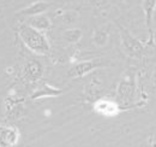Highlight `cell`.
Listing matches in <instances>:
<instances>
[{
    "label": "cell",
    "instance_id": "cell-16",
    "mask_svg": "<svg viewBox=\"0 0 156 147\" xmlns=\"http://www.w3.org/2000/svg\"><path fill=\"white\" fill-rule=\"evenodd\" d=\"M149 142H150V146L151 147H156V136H154L153 139H150Z\"/></svg>",
    "mask_w": 156,
    "mask_h": 147
},
{
    "label": "cell",
    "instance_id": "cell-9",
    "mask_svg": "<svg viewBox=\"0 0 156 147\" xmlns=\"http://www.w3.org/2000/svg\"><path fill=\"white\" fill-rule=\"evenodd\" d=\"M29 25L37 29L40 32L42 30H47L51 28V19L48 18L47 16H35V17H31L29 21Z\"/></svg>",
    "mask_w": 156,
    "mask_h": 147
},
{
    "label": "cell",
    "instance_id": "cell-1",
    "mask_svg": "<svg viewBox=\"0 0 156 147\" xmlns=\"http://www.w3.org/2000/svg\"><path fill=\"white\" fill-rule=\"evenodd\" d=\"M20 37L23 43L34 53L40 55H47L51 50L47 37L37 29L30 25H22L20 28Z\"/></svg>",
    "mask_w": 156,
    "mask_h": 147
},
{
    "label": "cell",
    "instance_id": "cell-15",
    "mask_svg": "<svg viewBox=\"0 0 156 147\" xmlns=\"http://www.w3.org/2000/svg\"><path fill=\"white\" fill-rule=\"evenodd\" d=\"M89 2L95 7H102L107 4V0H89Z\"/></svg>",
    "mask_w": 156,
    "mask_h": 147
},
{
    "label": "cell",
    "instance_id": "cell-11",
    "mask_svg": "<svg viewBox=\"0 0 156 147\" xmlns=\"http://www.w3.org/2000/svg\"><path fill=\"white\" fill-rule=\"evenodd\" d=\"M118 95L121 100H130L133 95V86L130 82H120L118 87Z\"/></svg>",
    "mask_w": 156,
    "mask_h": 147
},
{
    "label": "cell",
    "instance_id": "cell-13",
    "mask_svg": "<svg viewBox=\"0 0 156 147\" xmlns=\"http://www.w3.org/2000/svg\"><path fill=\"white\" fill-rule=\"evenodd\" d=\"M93 42L96 46H105L108 42V33L103 29H98L94 33L93 36Z\"/></svg>",
    "mask_w": 156,
    "mask_h": 147
},
{
    "label": "cell",
    "instance_id": "cell-10",
    "mask_svg": "<svg viewBox=\"0 0 156 147\" xmlns=\"http://www.w3.org/2000/svg\"><path fill=\"white\" fill-rule=\"evenodd\" d=\"M156 10V0H143V11L145 15V23L149 28L153 21V16Z\"/></svg>",
    "mask_w": 156,
    "mask_h": 147
},
{
    "label": "cell",
    "instance_id": "cell-8",
    "mask_svg": "<svg viewBox=\"0 0 156 147\" xmlns=\"http://www.w3.org/2000/svg\"><path fill=\"white\" fill-rule=\"evenodd\" d=\"M59 94H61V91L58 88H54L47 83L42 85L39 89H36L35 92L33 93L31 99H41V98H48V96H57Z\"/></svg>",
    "mask_w": 156,
    "mask_h": 147
},
{
    "label": "cell",
    "instance_id": "cell-4",
    "mask_svg": "<svg viewBox=\"0 0 156 147\" xmlns=\"http://www.w3.org/2000/svg\"><path fill=\"white\" fill-rule=\"evenodd\" d=\"M94 110L100 115L112 117V116H117L120 112V107L114 101L102 99V100H98L96 103H94Z\"/></svg>",
    "mask_w": 156,
    "mask_h": 147
},
{
    "label": "cell",
    "instance_id": "cell-12",
    "mask_svg": "<svg viewBox=\"0 0 156 147\" xmlns=\"http://www.w3.org/2000/svg\"><path fill=\"white\" fill-rule=\"evenodd\" d=\"M82 35H83L82 29H79V28H70L64 33V39L70 43H76L80 40Z\"/></svg>",
    "mask_w": 156,
    "mask_h": 147
},
{
    "label": "cell",
    "instance_id": "cell-2",
    "mask_svg": "<svg viewBox=\"0 0 156 147\" xmlns=\"http://www.w3.org/2000/svg\"><path fill=\"white\" fill-rule=\"evenodd\" d=\"M121 46H122L124 51L131 57L140 55V52L143 51L142 43L132 36L130 33H127L125 29H121Z\"/></svg>",
    "mask_w": 156,
    "mask_h": 147
},
{
    "label": "cell",
    "instance_id": "cell-7",
    "mask_svg": "<svg viewBox=\"0 0 156 147\" xmlns=\"http://www.w3.org/2000/svg\"><path fill=\"white\" fill-rule=\"evenodd\" d=\"M24 73H25V76L31 80V81H36L39 80L40 77L42 76V73H43V68L41 65L40 62H36V60H30L27 63L25 68H24Z\"/></svg>",
    "mask_w": 156,
    "mask_h": 147
},
{
    "label": "cell",
    "instance_id": "cell-3",
    "mask_svg": "<svg viewBox=\"0 0 156 147\" xmlns=\"http://www.w3.org/2000/svg\"><path fill=\"white\" fill-rule=\"evenodd\" d=\"M98 66H100V64L93 60H87V62H80L77 63L76 65H73L70 70H69V77L72 78H78V77H83L87 74L91 73L93 70H95Z\"/></svg>",
    "mask_w": 156,
    "mask_h": 147
},
{
    "label": "cell",
    "instance_id": "cell-17",
    "mask_svg": "<svg viewBox=\"0 0 156 147\" xmlns=\"http://www.w3.org/2000/svg\"><path fill=\"white\" fill-rule=\"evenodd\" d=\"M153 86H154V88L156 89V73L154 74V76H153Z\"/></svg>",
    "mask_w": 156,
    "mask_h": 147
},
{
    "label": "cell",
    "instance_id": "cell-6",
    "mask_svg": "<svg viewBox=\"0 0 156 147\" xmlns=\"http://www.w3.org/2000/svg\"><path fill=\"white\" fill-rule=\"evenodd\" d=\"M49 9V4L46 1H36L34 4H31L30 6H28L27 9L22 10L20 13L27 17H35V16H40L43 12H46Z\"/></svg>",
    "mask_w": 156,
    "mask_h": 147
},
{
    "label": "cell",
    "instance_id": "cell-5",
    "mask_svg": "<svg viewBox=\"0 0 156 147\" xmlns=\"http://www.w3.org/2000/svg\"><path fill=\"white\" fill-rule=\"evenodd\" d=\"M20 138L18 130L13 127H4L0 129V146L11 147L17 144Z\"/></svg>",
    "mask_w": 156,
    "mask_h": 147
},
{
    "label": "cell",
    "instance_id": "cell-14",
    "mask_svg": "<svg viewBox=\"0 0 156 147\" xmlns=\"http://www.w3.org/2000/svg\"><path fill=\"white\" fill-rule=\"evenodd\" d=\"M77 18H78V13L75 12V11H66L61 16L62 23L66 24V25H73L75 22L77 21Z\"/></svg>",
    "mask_w": 156,
    "mask_h": 147
}]
</instances>
